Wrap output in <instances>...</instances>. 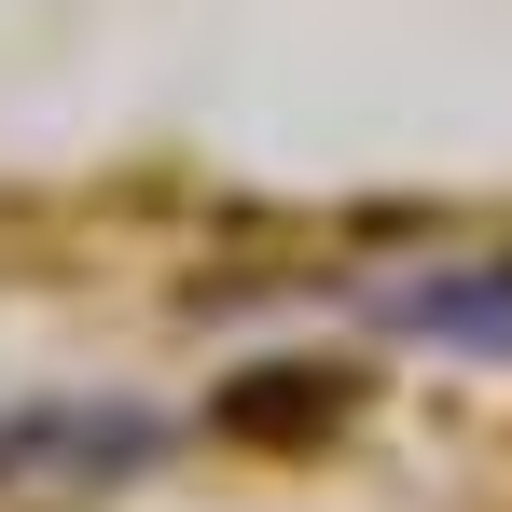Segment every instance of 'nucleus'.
<instances>
[{
	"mask_svg": "<svg viewBox=\"0 0 512 512\" xmlns=\"http://www.w3.org/2000/svg\"><path fill=\"white\" fill-rule=\"evenodd\" d=\"M167 457L153 402H97V388H0V485H125Z\"/></svg>",
	"mask_w": 512,
	"mask_h": 512,
	"instance_id": "obj_1",
	"label": "nucleus"
},
{
	"mask_svg": "<svg viewBox=\"0 0 512 512\" xmlns=\"http://www.w3.org/2000/svg\"><path fill=\"white\" fill-rule=\"evenodd\" d=\"M388 333H429V346H457V360H512V250L402 277V291H388Z\"/></svg>",
	"mask_w": 512,
	"mask_h": 512,
	"instance_id": "obj_2",
	"label": "nucleus"
}]
</instances>
